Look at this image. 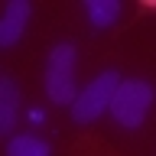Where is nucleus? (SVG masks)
I'll use <instances>...</instances> for the list:
<instances>
[{
	"label": "nucleus",
	"instance_id": "nucleus-1",
	"mask_svg": "<svg viewBox=\"0 0 156 156\" xmlns=\"http://www.w3.org/2000/svg\"><path fill=\"white\" fill-rule=\"evenodd\" d=\"M153 85L143 81V78H130V81H120L114 91V101H111V117L124 130H136V127L146 120V111L153 104Z\"/></svg>",
	"mask_w": 156,
	"mask_h": 156
},
{
	"label": "nucleus",
	"instance_id": "nucleus-2",
	"mask_svg": "<svg viewBox=\"0 0 156 156\" xmlns=\"http://www.w3.org/2000/svg\"><path fill=\"white\" fill-rule=\"evenodd\" d=\"M46 94L55 104H75V46L58 42L46 62Z\"/></svg>",
	"mask_w": 156,
	"mask_h": 156
},
{
	"label": "nucleus",
	"instance_id": "nucleus-3",
	"mask_svg": "<svg viewBox=\"0 0 156 156\" xmlns=\"http://www.w3.org/2000/svg\"><path fill=\"white\" fill-rule=\"evenodd\" d=\"M117 85H120V75H117L114 68H111V72H101L94 81H88V88L75 98V104H72V120H75V124H91V120H98V117L111 107Z\"/></svg>",
	"mask_w": 156,
	"mask_h": 156
},
{
	"label": "nucleus",
	"instance_id": "nucleus-4",
	"mask_svg": "<svg viewBox=\"0 0 156 156\" xmlns=\"http://www.w3.org/2000/svg\"><path fill=\"white\" fill-rule=\"evenodd\" d=\"M29 13H33V7H29L26 0H10L7 3L3 16H0V49L16 46L20 39H23L26 23H29Z\"/></svg>",
	"mask_w": 156,
	"mask_h": 156
},
{
	"label": "nucleus",
	"instance_id": "nucleus-5",
	"mask_svg": "<svg viewBox=\"0 0 156 156\" xmlns=\"http://www.w3.org/2000/svg\"><path fill=\"white\" fill-rule=\"evenodd\" d=\"M20 120V88L10 75L0 72V136L10 133Z\"/></svg>",
	"mask_w": 156,
	"mask_h": 156
},
{
	"label": "nucleus",
	"instance_id": "nucleus-6",
	"mask_svg": "<svg viewBox=\"0 0 156 156\" xmlns=\"http://www.w3.org/2000/svg\"><path fill=\"white\" fill-rule=\"evenodd\" d=\"M85 13L94 29H107L120 16V0H85Z\"/></svg>",
	"mask_w": 156,
	"mask_h": 156
},
{
	"label": "nucleus",
	"instance_id": "nucleus-7",
	"mask_svg": "<svg viewBox=\"0 0 156 156\" xmlns=\"http://www.w3.org/2000/svg\"><path fill=\"white\" fill-rule=\"evenodd\" d=\"M7 156H52V146L42 140V136L33 133H20L7 143Z\"/></svg>",
	"mask_w": 156,
	"mask_h": 156
}]
</instances>
